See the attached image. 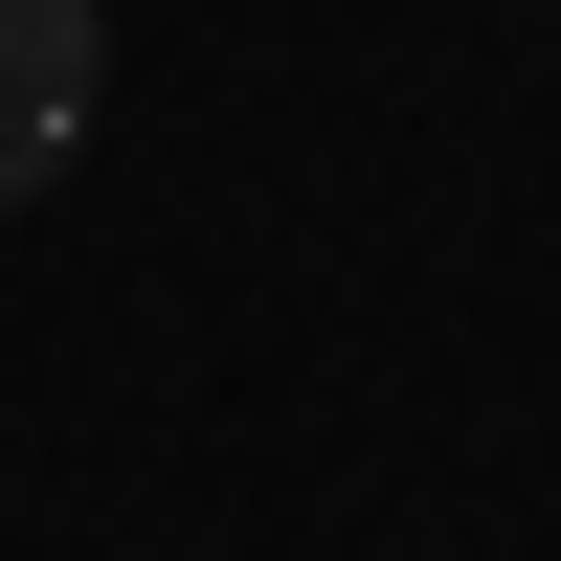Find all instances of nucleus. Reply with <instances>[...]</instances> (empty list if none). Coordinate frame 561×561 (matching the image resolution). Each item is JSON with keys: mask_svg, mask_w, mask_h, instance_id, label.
I'll list each match as a JSON object with an SVG mask.
<instances>
[{"mask_svg": "<svg viewBox=\"0 0 561 561\" xmlns=\"http://www.w3.org/2000/svg\"><path fill=\"white\" fill-rule=\"evenodd\" d=\"M90 90H113V23L90 0H0V203H45L90 158Z\"/></svg>", "mask_w": 561, "mask_h": 561, "instance_id": "f257e3e1", "label": "nucleus"}]
</instances>
